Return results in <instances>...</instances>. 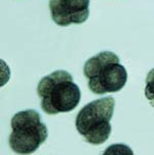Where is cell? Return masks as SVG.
I'll return each mask as SVG.
<instances>
[{
	"mask_svg": "<svg viewBox=\"0 0 154 155\" xmlns=\"http://www.w3.org/2000/svg\"><path fill=\"white\" fill-rule=\"evenodd\" d=\"M9 147L18 154H30L36 151L48 139V132L40 115L35 110L15 113L11 118Z\"/></svg>",
	"mask_w": 154,
	"mask_h": 155,
	"instance_id": "4",
	"label": "cell"
},
{
	"mask_svg": "<svg viewBox=\"0 0 154 155\" xmlns=\"http://www.w3.org/2000/svg\"><path fill=\"white\" fill-rule=\"evenodd\" d=\"M114 107L115 100L105 97L88 103L78 112L75 120L76 130L87 143L101 145L109 139Z\"/></svg>",
	"mask_w": 154,
	"mask_h": 155,
	"instance_id": "3",
	"label": "cell"
},
{
	"mask_svg": "<svg viewBox=\"0 0 154 155\" xmlns=\"http://www.w3.org/2000/svg\"><path fill=\"white\" fill-rule=\"evenodd\" d=\"M145 96L152 105V107H154V68L149 71L146 77Z\"/></svg>",
	"mask_w": 154,
	"mask_h": 155,
	"instance_id": "6",
	"label": "cell"
},
{
	"mask_svg": "<svg viewBox=\"0 0 154 155\" xmlns=\"http://www.w3.org/2000/svg\"><path fill=\"white\" fill-rule=\"evenodd\" d=\"M88 88L96 94L117 93L124 87L127 72L112 51H102L87 60L83 67Z\"/></svg>",
	"mask_w": 154,
	"mask_h": 155,
	"instance_id": "2",
	"label": "cell"
},
{
	"mask_svg": "<svg viewBox=\"0 0 154 155\" xmlns=\"http://www.w3.org/2000/svg\"><path fill=\"white\" fill-rule=\"evenodd\" d=\"M37 94L41 99V108L49 115L72 111L81 99L79 86L65 70L44 76L38 83Z\"/></svg>",
	"mask_w": 154,
	"mask_h": 155,
	"instance_id": "1",
	"label": "cell"
},
{
	"mask_svg": "<svg viewBox=\"0 0 154 155\" xmlns=\"http://www.w3.org/2000/svg\"><path fill=\"white\" fill-rule=\"evenodd\" d=\"M90 0H49L51 19L61 27L84 23L90 15Z\"/></svg>",
	"mask_w": 154,
	"mask_h": 155,
	"instance_id": "5",
	"label": "cell"
}]
</instances>
